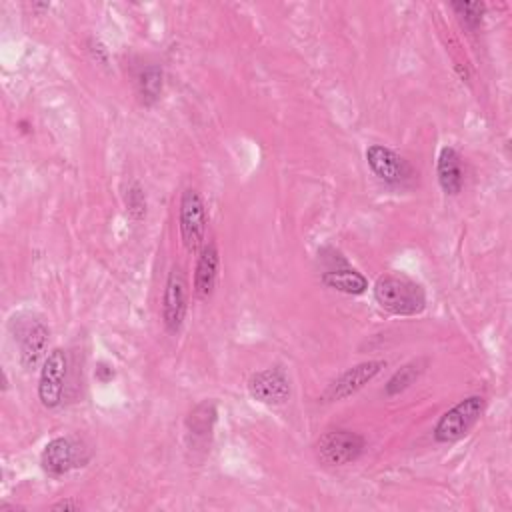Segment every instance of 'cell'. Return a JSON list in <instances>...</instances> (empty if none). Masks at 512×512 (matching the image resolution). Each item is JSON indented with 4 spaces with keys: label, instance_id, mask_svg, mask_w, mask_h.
Here are the masks:
<instances>
[{
    "label": "cell",
    "instance_id": "1",
    "mask_svg": "<svg viewBox=\"0 0 512 512\" xmlns=\"http://www.w3.org/2000/svg\"><path fill=\"white\" fill-rule=\"evenodd\" d=\"M374 300L394 316H416L426 308L422 284L402 272L382 274L374 284Z\"/></svg>",
    "mask_w": 512,
    "mask_h": 512
},
{
    "label": "cell",
    "instance_id": "2",
    "mask_svg": "<svg viewBox=\"0 0 512 512\" xmlns=\"http://www.w3.org/2000/svg\"><path fill=\"white\" fill-rule=\"evenodd\" d=\"M8 330L14 342L18 344L20 364L26 370H34L44 358V352L48 348V336H50L48 326L34 312L22 310L10 318Z\"/></svg>",
    "mask_w": 512,
    "mask_h": 512
},
{
    "label": "cell",
    "instance_id": "3",
    "mask_svg": "<svg viewBox=\"0 0 512 512\" xmlns=\"http://www.w3.org/2000/svg\"><path fill=\"white\" fill-rule=\"evenodd\" d=\"M484 398L482 396H466L456 406L446 410L434 426V440L440 444H452L464 438L480 420L484 412Z\"/></svg>",
    "mask_w": 512,
    "mask_h": 512
},
{
    "label": "cell",
    "instance_id": "4",
    "mask_svg": "<svg viewBox=\"0 0 512 512\" xmlns=\"http://www.w3.org/2000/svg\"><path fill=\"white\" fill-rule=\"evenodd\" d=\"M366 448L364 438L358 432L336 428L324 432L316 440V458L326 466H346L356 462Z\"/></svg>",
    "mask_w": 512,
    "mask_h": 512
},
{
    "label": "cell",
    "instance_id": "5",
    "mask_svg": "<svg viewBox=\"0 0 512 512\" xmlns=\"http://www.w3.org/2000/svg\"><path fill=\"white\" fill-rule=\"evenodd\" d=\"M180 236L188 252H200L206 238V204L196 188H186L180 198Z\"/></svg>",
    "mask_w": 512,
    "mask_h": 512
},
{
    "label": "cell",
    "instance_id": "6",
    "mask_svg": "<svg viewBox=\"0 0 512 512\" xmlns=\"http://www.w3.org/2000/svg\"><path fill=\"white\" fill-rule=\"evenodd\" d=\"M188 310V282L180 266H172L162 294V322L168 334H178Z\"/></svg>",
    "mask_w": 512,
    "mask_h": 512
},
{
    "label": "cell",
    "instance_id": "7",
    "mask_svg": "<svg viewBox=\"0 0 512 512\" xmlns=\"http://www.w3.org/2000/svg\"><path fill=\"white\" fill-rule=\"evenodd\" d=\"M68 376V356L62 348H54L42 360L38 378V398L44 408H56L62 402Z\"/></svg>",
    "mask_w": 512,
    "mask_h": 512
},
{
    "label": "cell",
    "instance_id": "8",
    "mask_svg": "<svg viewBox=\"0 0 512 512\" xmlns=\"http://www.w3.org/2000/svg\"><path fill=\"white\" fill-rule=\"evenodd\" d=\"M366 162L374 176L388 186H402L414 176L410 162L382 144H372L366 148Z\"/></svg>",
    "mask_w": 512,
    "mask_h": 512
},
{
    "label": "cell",
    "instance_id": "9",
    "mask_svg": "<svg viewBox=\"0 0 512 512\" xmlns=\"http://www.w3.org/2000/svg\"><path fill=\"white\" fill-rule=\"evenodd\" d=\"M248 394L266 406H280L290 398V380L284 368L270 366L248 378Z\"/></svg>",
    "mask_w": 512,
    "mask_h": 512
},
{
    "label": "cell",
    "instance_id": "10",
    "mask_svg": "<svg viewBox=\"0 0 512 512\" xmlns=\"http://www.w3.org/2000/svg\"><path fill=\"white\" fill-rule=\"evenodd\" d=\"M82 452L84 448H80L76 440L68 436H58L44 446L40 454V466L50 476H64L72 468L84 466L88 458L82 456Z\"/></svg>",
    "mask_w": 512,
    "mask_h": 512
},
{
    "label": "cell",
    "instance_id": "11",
    "mask_svg": "<svg viewBox=\"0 0 512 512\" xmlns=\"http://www.w3.org/2000/svg\"><path fill=\"white\" fill-rule=\"evenodd\" d=\"M386 366L384 360H366L360 362L352 368H348L346 372H342L322 394L324 402H338L344 398L354 396L356 392H360L370 380L376 378V374Z\"/></svg>",
    "mask_w": 512,
    "mask_h": 512
},
{
    "label": "cell",
    "instance_id": "12",
    "mask_svg": "<svg viewBox=\"0 0 512 512\" xmlns=\"http://www.w3.org/2000/svg\"><path fill=\"white\" fill-rule=\"evenodd\" d=\"M218 266H220V256L218 248L214 242H208L202 246L198 260H196V270H194V294L200 300H206L212 296L218 280Z\"/></svg>",
    "mask_w": 512,
    "mask_h": 512
},
{
    "label": "cell",
    "instance_id": "13",
    "mask_svg": "<svg viewBox=\"0 0 512 512\" xmlns=\"http://www.w3.org/2000/svg\"><path fill=\"white\" fill-rule=\"evenodd\" d=\"M436 174H438V184L446 194L456 196L462 190L464 170H462V158L456 148L444 146L440 150L438 162H436Z\"/></svg>",
    "mask_w": 512,
    "mask_h": 512
},
{
    "label": "cell",
    "instance_id": "14",
    "mask_svg": "<svg viewBox=\"0 0 512 512\" xmlns=\"http://www.w3.org/2000/svg\"><path fill=\"white\" fill-rule=\"evenodd\" d=\"M320 280H322L324 286H328L332 290H338L342 294H348V296H360L368 288V280L364 278V274L350 268L348 264L324 270Z\"/></svg>",
    "mask_w": 512,
    "mask_h": 512
},
{
    "label": "cell",
    "instance_id": "15",
    "mask_svg": "<svg viewBox=\"0 0 512 512\" xmlns=\"http://www.w3.org/2000/svg\"><path fill=\"white\" fill-rule=\"evenodd\" d=\"M164 86V72L158 64H148L136 74V94L140 104L152 106L158 102Z\"/></svg>",
    "mask_w": 512,
    "mask_h": 512
},
{
    "label": "cell",
    "instance_id": "16",
    "mask_svg": "<svg viewBox=\"0 0 512 512\" xmlns=\"http://www.w3.org/2000/svg\"><path fill=\"white\" fill-rule=\"evenodd\" d=\"M214 422H216V406H214V402H202L186 418V428H188V434L192 436L194 442H198V440L206 442L208 436L212 434Z\"/></svg>",
    "mask_w": 512,
    "mask_h": 512
},
{
    "label": "cell",
    "instance_id": "17",
    "mask_svg": "<svg viewBox=\"0 0 512 512\" xmlns=\"http://www.w3.org/2000/svg\"><path fill=\"white\" fill-rule=\"evenodd\" d=\"M424 368H426V360H412V362L404 364L400 370H396V372L390 376V380H388L386 386H384V394H386L388 398H392V396L404 392L406 388H410V386L420 378V374L424 372Z\"/></svg>",
    "mask_w": 512,
    "mask_h": 512
},
{
    "label": "cell",
    "instance_id": "18",
    "mask_svg": "<svg viewBox=\"0 0 512 512\" xmlns=\"http://www.w3.org/2000/svg\"><path fill=\"white\" fill-rule=\"evenodd\" d=\"M452 10L456 12L460 24L470 30V32H476L482 24V16H484V4L482 2H452L450 4Z\"/></svg>",
    "mask_w": 512,
    "mask_h": 512
},
{
    "label": "cell",
    "instance_id": "19",
    "mask_svg": "<svg viewBox=\"0 0 512 512\" xmlns=\"http://www.w3.org/2000/svg\"><path fill=\"white\" fill-rule=\"evenodd\" d=\"M126 212L130 214L132 220H142L146 216V194L140 188V184H132L126 190Z\"/></svg>",
    "mask_w": 512,
    "mask_h": 512
},
{
    "label": "cell",
    "instance_id": "20",
    "mask_svg": "<svg viewBox=\"0 0 512 512\" xmlns=\"http://www.w3.org/2000/svg\"><path fill=\"white\" fill-rule=\"evenodd\" d=\"M90 54H92V58H94L96 62H102V64L108 62V50H106L98 40H92V42H90Z\"/></svg>",
    "mask_w": 512,
    "mask_h": 512
},
{
    "label": "cell",
    "instance_id": "21",
    "mask_svg": "<svg viewBox=\"0 0 512 512\" xmlns=\"http://www.w3.org/2000/svg\"><path fill=\"white\" fill-rule=\"evenodd\" d=\"M82 504L74 498H66V500H58L50 506V510H80Z\"/></svg>",
    "mask_w": 512,
    "mask_h": 512
}]
</instances>
